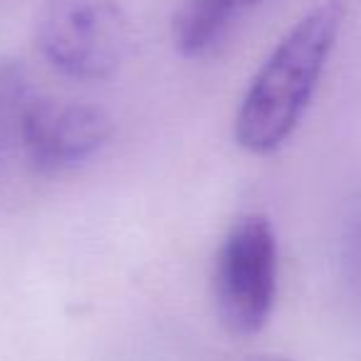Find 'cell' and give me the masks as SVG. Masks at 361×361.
<instances>
[{
    "label": "cell",
    "instance_id": "1",
    "mask_svg": "<svg viewBox=\"0 0 361 361\" xmlns=\"http://www.w3.org/2000/svg\"><path fill=\"white\" fill-rule=\"evenodd\" d=\"M344 6L326 0L280 37L247 85L238 106V146L255 156L275 154L307 114L344 27Z\"/></svg>",
    "mask_w": 361,
    "mask_h": 361
},
{
    "label": "cell",
    "instance_id": "2",
    "mask_svg": "<svg viewBox=\"0 0 361 361\" xmlns=\"http://www.w3.org/2000/svg\"><path fill=\"white\" fill-rule=\"evenodd\" d=\"M280 252L270 218L247 213L226 233L213 265V307L231 336L245 339L265 329L277 300Z\"/></svg>",
    "mask_w": 361,
    "mask_h": 361
},
{
    "label": "cell",
    "instance_id": "3",
    "mask_svg": "<svg viewBox=\"0 0 361 361\" xmlns=\"http://www.w3.org/2000/svg\"><path fill=\"white\" fill-rule=\"evenodd\" d=\"M35 40L47 65L72 80H109L129 55V20L119 0H47Z\"/></svg>",
    "mask_w": 361,
    "mask_h": 361
},
{
    "label": "cell",
    "instance_id": "4",
    "mask_svg": "<svg viewBox=\"0 0 361 361\" xmlns=\"http://www.w3.org/2000/svg\"><path fill=\"white\" fill-rule=\"evenodd\" d=\"M111 134L114 124L102 106L32 97L23 116L20 151L37 173H67L99 156Z\"/></svg>",
    "mask_w": 361,
    "mask_h": 361
},
{
    "label": "cell",
    "instance_id": "5",
    "mask_svg": "<svg viewBox=\"0 0 361 361\" xmlns=\"http://www.w3.org/2000/svg\"><path fill=\"white\" fill-rule=\"evenodd\" d=\"M257 0H183L173 16V45L183 57H206Z\"/></svg>",
    "mask_w": 361,
    "mask_h": 361
},
{
    "label": "cell",
    "instance_id": "6",
    "mask_svg": "<svg viewBox=\"0 0 361 361\" xmlns=\"http://www.w3.org/2000/svg\"><path fill=\"white\" fill-rule=\"evenodd\" d=\"M32 97L25 67L16 60H0V169L20 149L23 116Z\"/></svg>",
    "mask_w": 361,
    "mask_h": 361
},
{
    "label": "cell",
    "instance_id": "7",
    "mask_svg": "<svg viewBox=\"0 0 361 361\" xmlns=\"http://www.w3.org/2000/svg\"><path fill=\"white\" fill-rule=\"evenodd\" d=\"M245 361H290L285 356H275V354H262V356H252V359H245Z\"/></svg>",
    "mask_w": 361,
    "mask_h": 361
}]
</instances>
